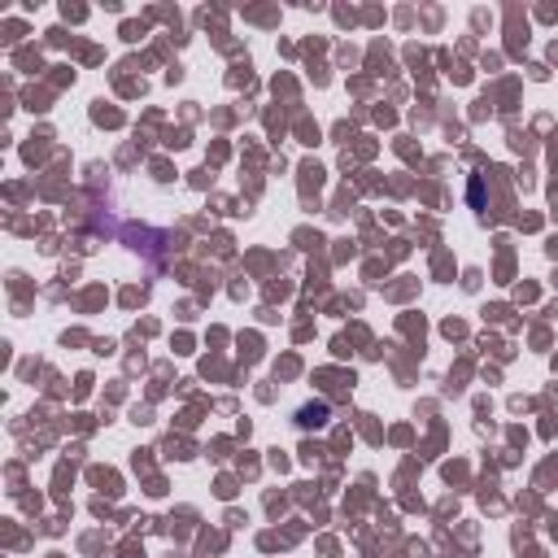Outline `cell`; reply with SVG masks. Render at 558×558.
I'll list each match as a JSON object with an SVG mask.
<instances>
[{"instance_id":"cell-1","label":"cell","mask_w":558,"mask_h":558,"mask_svg":"<svg viewBox=\"0 0 558 558\" xmlns=\"http://www.w3.org/2000/svg\"><path fill=\"white\" fill-rule=\"evenodd\" d=\"M331 423V405L327 401H305L301 410H296V427L301 432H323Z\"/></svg>"}]
</instances>
